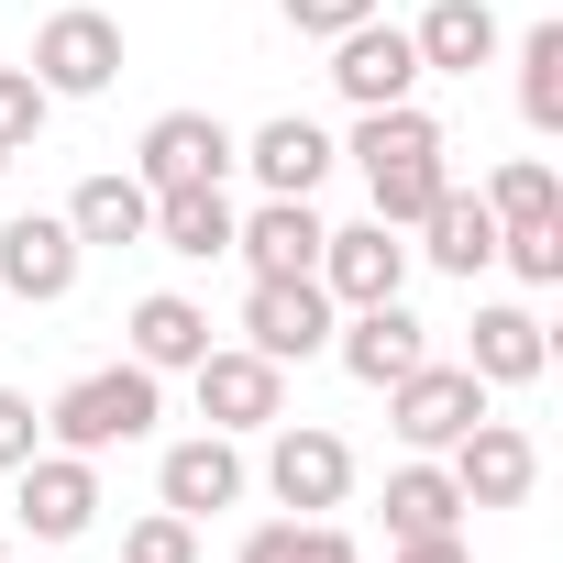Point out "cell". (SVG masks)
<instances>
[{"label": "cell", "mask_w": 563, "mask_h": 563, "mask_svg": "<svg viewBox=\"0 0 563 563\" xmlns=\"http://www.w3.org/2000/svg\"><path fill=\"white\" fill-rule=\"evenodd\" d=\"M188 387H199V420L210 431H276V420H288V365H265L254 343H210L199 365H188Z\"/></svg>", "instance_id": "5b68a950"}, {"label": "cell", "mask_w": 563, "mask_h": 563, "mask_svg": "<svg viewBox=\"0 0 563 563\" xmlns=\"http://www.w3.org/2000/svg\"><path fill=\"white\" fill-rule=\"evenodd\" d=\"M497 265H519L530 288H563V221H508L497 232Z\"/></svg>", "instance_id": "f1b7e54d"}, {"label": "cell", "mask_w": 563, "mask_h": 563, "mask_svg": "<svg viewBox=\"0 0 563 563\" xmlns=\"http://www.w3.org/2000/svg\"><path fill=\"white\" fill-rule=\"evenodd\" d=\"M332 155H343V144H332L321 122L276 111V122H254V133H243V155H232V166H254V188H265V199H310V188L332 177Z\"/></svg>", "instance_id": "2e32d148"}, {"label": "cell", "mask_w": 563, "mask_h": 563, "mask_svg": "<svg viewBox=\"0 0 563 563\" xmlns=\"http://www.w3.org/2000/svg\"><path fill=\"white\" fill-rule=\"evenodd\" d=\"M475 199L497 210V232H508V221H563V177H552L541 155H508V166H497Z\"/></svg>", "instance_id": "4316f807"}, {"label": "cell", "mask_w": 563, "mask_h": 563, "mask_svg": "<svg viewBox=\"0 0 563 563\" xmlns=\"http://www.w3.org/2000/svg\"><path fill=\"white\" fill-rule=\"evenodd\" d=\"M321 288H332V310H376V299H409V243L365 210V221H343V232H321Z\"/></svg>", "instance_id": "30bf717a"}, {"label": "cell", "mask_w": 563, "mask_h": 563, "mask_svg": "<svg viewBox=\"0 0 563 563\" xmlns=\"http://www.w3.org/2000/svg\"><path fill=\"white\" fill-rule=\"evenodd\" d=\"M232 155H243V133H232L221 111H155L144 144H133V177H144V188H221Z\"/></svg>", "instance_id": "9c48e42d"}, {"label": "cell", "mask_w": 563, "mask_h": 563, "mask_svg": "<svg viewBox=\"0 0 563 563\" xmlns=\"http://www.w3.org/2000/svg\"><path fill=\"white\" fill-rule=\"evenodd\" d=\"M387 530L398 541H431V530H464V486L431 464V453H409L398 475H387Z\"/></svg>", "instance_id": "cb8c5ba5"}, {"label": "cell", "mask_w": 563, "mask_h": 563, "mask_svg": "<svg viewBox=\"0 0 563 563\" xmlns=\"http://www.w3.org/2000/svg\"><path fill=\"white\" fill-rule=\"evenodd\" d=\"M464 365H475L486 387H530V376L552 365V332H541V310H519V299L475 310V332H464Z\"/></svg>", "instance_id": "44dd1931"}, {"label": "cell", "mask_w": 563, "mask_h": 563, "mask_svg": "<svg viewBox=\"0 0 563 563\" xmlns=\"http://www.w3.org/2000/svg\"><path fill=\"white\" fill-rule=\"evenodd\" d=\"M332 354H343L354 387H398L409 365H431V321L409 299H376V310H343L332 321Z\"/></svg>", "instance_id": "4fadbf2b"}, {"label": "cell", "mask_w": 563, "mask_h": 563, "mask_svg": "<svg viewBox=\"0 0 563 563\" xmlns=\"http://www.w3.org/2000/svg\"><path fill=\"white\" fill-rule=\"evenodd\" d=\"M0 563H12V541H0Z\"/></svg>", "instance_id": "e575fe53"}, {"label": "cell", "mask_w": 563, "mask_h": 563, "mask_svg": "<svg viewBox=\"0 0 563 563\" xmlns=\"http://www.w3.org/2000/svg\"><path fill=\"white\" fill-rule=\"evenodd\" d=\"M519 122L552 144L563 133V23H530L519 34Z\"/></svg>", "instance_id": "484cf974"}, {"label": "cell", "mask_w": 563, "mask_h": 563, "mask_svg": "<svg viewBox=\"0 0 563 563\" xmlns=\"http://www.w3.org/2000/svg\"><path fill=\"white\" fill-rule=\"evenodd\" d=\"M321 232H332V221H321L310 199H254V210L232 221V254H243L254 276H310V265H321Z\"/></svg>", "instance_id": "ac0fdd59"}, {"label": "cell", "mask_w": 563, "mask_h": 563, "mask_svg": "<svg viewBox=\"0 0 563 563\" xmlns=\"http://www.w3.org/2000/svg\"><path fill=\"white\" fill-rule=\"evenodd\" d=\"M232 497H243V453H232V431H188V442L155 453V508L210 519V508H232Z\"/></svg>", "instance_id": "9a60e30c"}, {"label": "cell", "mask_w": 563, "mask_h": 563, "mask_svg": "<svg viewBox=\"0 0 563 563\" xmlns=\"http://www.w3.org/2000/svg\"><path fill=\"white\" fill-rule=\"evenodd\" d=\"M232 221H243V210H232L221 188H155V232H144V243H166L177 265H221V254H232Z\"/></svg>", "instance_id": "7402d4cb"}, {"label": "cell", "mask_w": 563, "mask_h": 563, "mask_svg": "<svg viewBox=\"0 0 563 563\" xmlns=\"http://www.w3.org/2000/svg\"><path fill=\"white\" fill-rule=\"evenodd\" d=\"M0 177H12V144H0Z\"/></svg>", "instance_id": "836d02e7"}, {"label": "cell", "mask_w": 563, "mask_h": 563, "mask_svg": "<svg viewBox=\"0 0 563 563\" xmlns=\"http://www.w3.org/2000/svg\"><path fill=\"white\" fill-rule=\"evenodd\" d=\"M332 288L321 276H254L243 288V343L265 354V365H310V354H332Z\"/></svg>", "instance_id": "8992f818"}, {"label": "cell", "mask_w": 563, "mask_h": 563, "mask_svg": "<svg viewBox=\"0 0 563 563\" xmlns=\"http://www.w3.org/2000/svg\"><path fill=\"white\" fill-rule=\"evenodd\" d=\"M45 122H56V100H45V78L34 67H0V144H45Z\"/></svg>", "instance_id": "83f0119b"}, {"label": "cell", "mask_w": 563, "mask_h": 563, "mask_svg": "<svg viewBox=\"0 0 563 563\" xmlns=\"http://www.w3.org/2000/svg\"><path fill=\"white\" fill-rule=\"evenodd\" d=\"M409 232H420L409 265H442V276H486V265H497V210H486L475 188H442Z\"/></svg>", "instance_id": "e0dca14e"}, {"label": "cell", "mask_w": 563, "mask_h": 563, "mask_svg": "<svg viewBox=\"0 0 563 563\" xmlns=\"http://www.w3.org/2000/svg\"><path fill=\"white\" fill-rule=\"evenodd\" d=\"M122 343H133V365H144V376H188V365L210 354V310H199V299H177V288H155V299H133Z\"/></svg>", "instance_id": "ffe728a7"}, {"label": "cell", "mask_w": 563, "mask_h": 563, "mask_svg": "<svg viewBox=\"0 0 563 563\" xmlns=\"http://www.w3.org/2000/svg\"><path fill=\"white\" fill-rule=\"evenodd\" d=\"M34 453H45V409H34L23 387H0V475L34 464Z\"/></svg>", "instance_id": "1f68e13d"}, {"label": "cell", "mask_w": 563, "mask_h": 563, "mask_svg": "<svg viewBox=\"0 0 563 563\" xmlns=\"http://www.w3.org/2000/svg\"><path fill=\"white\" fill-rule=\"evenodd\" d=\"M332 89L354 100V111H398V100H420V45H409V23H354V34H332Z\"/></svg>", "instance_id": "8fae6325"}, {"label": "cell", "mask_w": 563, "mask_h": 563, "mask_svg": "<svg viewBox=\"0 0 563 563\" xmlns=\"http://www.w3.org/2000/svg\"><path fill=\"white\" fill-rule=\"evenodd\" d=\"M155 420H166V376H144V365L122 354V365H89L78 387H56V409H45V442H56V453H89V464H100V453L144 442Z\"/></svg>", "instance_id": "7a4b0ae2"}, {"label": "cell", "mask_w": 563, "mask_h": 563, "mask_svg": "<svg viewBox=\"0 0 563 563\" xmlns=\"http://www.w3.org/2000/svg\"><path fill=\"white\" fill-rule=\"evenodd\" d=\"M78 265H89V243L67 232V210H12V221H0V299L56 310L78 288Z\"/></svg>", "instance_id": "52a82bcc"}, {"label": "cell", "mask_w": 563, "mask_h": 563, "mask_svg": "<svg viewBox=\"0 0 563 563\" xmlns=\"http://www.w3.org/2000/svg\"><path fill=\"white\" fill-rule=\"evenodd\" d=\"M34 78H45V100H100V89L122 78V23L89 12V0L45 12V34H34Z\"/></svg>", "instance_id": "ba28073f"}, {"label": "cell", "mask_w": 563, "mask_h": 563, "mask_svg": "<svg viewBox=\"0 0 563 563\" xmlns=\"http://www.w3.org/2000/svg\"><path fill=\"white\" fill-rule=\"evenodd\" d=\"M276 12H288V34H321V45H332V34H354V23H376L387 0H276Z\"/></svg>", "instance_id": "4dcf8cb0"}, {"label": "cell", "mask_w": 563, "mask_h": 563, "mask_svg": "<svg viewBox=\"0 0 563 563\" xmlns=\"http://www.w3.org/2000/svg\"><path fill=\"white\" fill-rule=\"evenodd\" d=\"M12 519H23L34 541H78V530L100 519V464L45 442L34 464H12Z\"/></svg>", "instance_id": "7c38bea8"}, {"label": "cell", "mask_w": 563, "mask_h": 563, "mask_svg": "<svg viewBox=\"0 0 563 563\" xmlns=\"http://www.w3.org/2000/svg\"><path fill=\"white\" fill-rule=\"evenodd\" d=\"M122 563H199V519H177V508H144V519L122 530Z\"/></svg>", "instance_id": "f546056e"}, {"label": "cell", "mask_w": 563, "mask_h": 563, "mask_svg": "<svg viewBox=\"0 0 563 563\" xmlns=\"http://www.w3.org/2000/svg\"><path fill=\"white\" fill-rule=\"evenodd\" d=\"M232 563H365L343 519H254Z\"/></svg>", "instance_id": "d4e9b609"}, {"label": "cell", "mask_w": 563, "mask_h": 563, "mask_svg": "<svg viewBox=\"0 0 563 563\" xmlns=\"http://www.w3.org/2000/svg\"><path fill=\"white\" fill-rule=\"evenodd\" d=\"M67 232H78V243H144V232H155V188H144L133 166H111V177H78V199H67Z\"/></svg>", "instance_id": "603a6c76"}, {"label": "cell", "mask_w": 563, "mask_h": 563, "mask_svg": "<svg viewBox=\"0 0 563 563\" xmlns=\"http://www.w3.org/2000/svg\"><path fill=\"white\" fill-rule=\"evenodd\" d=\"M265 486H276V508H288V519H332V508L354 497V442L321 431V420H276Z\"/></svg>", "instance_id": "277c9868"}, {"label": "cell", "mask_w": 563, "mask_h": 563, "mask_svg": "<svg viewBox=\"0 0 563 563\" xmlns=\"http://www.w3.org/2000/svg\"><path fill=\"white\" fill-rule=\"evenodd\" d=\"M398 563H475L464 530H431V541H398Z\"/></svg>", "instance_id": "d6a6232c"}, {"label": "cell", "mask_w": 563, "mask_h": 563, "mask_svg": "<svg viewBox=\"0 0 563 563\" xmlns=\"http://www.w3.org/2000/svg\"><path fill=\"white\" fill-rule=\"evenodd\" d=\"M475 420H486V376H475V365H442V354H431V365H409V376L387 387V431H398L409 453H453Z\"/></svg>", "instance_id": "3957f363"}, {"label": "cell", "mask_w": 563, "mask_h": 563, "mask_svg": "<svg viewBox=\"0 0 563 563\" xmlns=\"http://www.w3.org/2000/svg\"><path fill=\"white\" fill-rule=\"evenodd\" d=\"M343 155L365 166V199H376V221H387V232H409V221H420V210L453 188V166H442L453 144H442V122H431L420 100H398V111H365Z\"/></svg>", "instance_id": "6da1fadb"}, {"label": "cell", "mask_w": 563, "mask_h": 563, "mask_svg": "<svg viewBox=\"0 0 563 563\" xmlns=\"http://www.w3.org/2000/svg\"><path fill=\"white\" fill-rule=\"evenodd\" d=\"M453 486H464V508H519L530 497V475H541V442L519 431V420H475L464 442H453V464H442Z\"/></svg>", "instance_id": "5bb4252c"}, {"label": "cell", "mask_w": 563, "mask_h": 563, "mask_svg": "<svg viewBox=\"0 0 563 563\" xmlns=\"http://www.w3.org/2000/svg\"><path fill=\"white\" fill-rule=\"evenodd\" d=\"M409 45H420V78H475V67H497V12L486 0H431V12L409 23Z\"/></svg>", "instance_id": "d6986e66"}]
</instances>
